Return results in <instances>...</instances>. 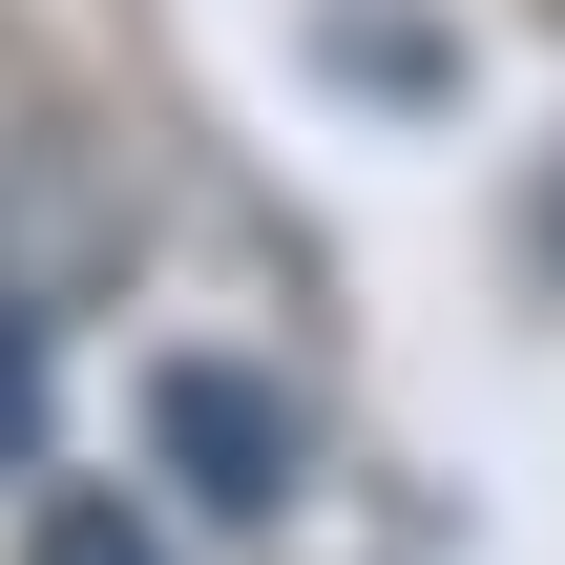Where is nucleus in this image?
<instances>
[{
  "instance_id": "obj_1",
  "label": "nucleus",
  "mask_w": 565,
  "mask_h": 565,
  "mask_svg": "<svg viewBox=\"0 0 565 565\" xmlns=\"http://www.w3.org/2000/svg\"><path fill=\"white\" fill-rule=\"evenodd\" d=\"M147 440L189 461V503H231V524H273L294 503V398L273 377H231V356H168L147 377Z\"/></svg>"
},
{
  "instance_id": "obj_2",
  "label": "nucleus",
  "mask_w": 565,
  "mask_h": 565,
  "mask_svg": "<svg viewBox=\"0 0 565 565\" xmlns=\"http://www.w3.org/2000/svg\"><path fill=\"white\" fill-rule=\"evenodd\" d=\"M21 565H168V545H147L126 503H42V545H21Z\"/></svg>"
},
{
  "instance_id": "obj_3",
  "label": "nucleus",
  "mask_w": 565,
  "mask_h": 565,
  "mask_svg": "<svg viewBox=\"0 0 565 565\" xmlns=\"http://www.w3.org/2000/svg\"><path fill=\"white\" fill-rule=\"evenodd\" d=\"M0 461H42V315H0Z\"/></svg>"
},
{
  "instance_id": "obj_4",
  "label": "nucleus",
  "mask_w": 565,
  "mask_h": 565,
  "mask_svg": "<svg viewBox=\"0 0 565 565\" xmlns=\"http://www.w3.org/2000/svg\"><path fill=\"white\" fill-rule=\"evenodd\" d=\"M545 252H565V189H545Z\"/></svg>"
}]
</instances>
